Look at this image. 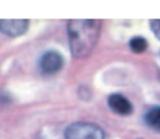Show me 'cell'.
<instances>
[{
  "label": "cell",
  "instance_id": "obj_1",
  "mask_svg": "<svg viewBox=\"0 0 160 139\" xmlns=\"http://www.w3.org/2000/svg\"><path fill=\"white\" fill-rule=\"evenodd\" d=\"M100 32V21L97 19H71L68 22V36L72 54L85 58L93 51Z\"/></svg>",
  "mask_w": 160,
  "mask_h": 139
},
{
  "label": "cell",
  "instance_id": "obj_2",
  "mask_svg": "<svg viewBox=\"0 0 160 139\" xmlns=\"http://www.w3.org/2000/svg\"><path fill=\"white\" fill-rule=\"evenodd\" d=\"M65 137L66 139H104V132L96 124L75 122L66 129Z\"/></svg>",
  "mask_w": 160,
  "mask_h": 139
},
{
  "label": "cell",
  "instance_id": "obj_3",
  "mask_svg": "<svg viewBox=\"0 0 160 139\" xmlns=\"http://www.w3.org/2000/svg\"><path fill=\"white\" fill-rule=\"evenodd\" d=\"M64 64L63 56L57 51L45 52L40 61V68L45 75H54L62 69Z\"/></svg>",
  "mask_w": 160,
  "mask_h": 139
},
{
  "label": "cell",
  "instance_id": "obj_4",
  "mask_svg": "<svg viewBox=\"0 0 160 139\" xmlns=\"http://www.w3.org/2000/svg\"><path fill=\"white\" fill-rule=\"evenodd\" d=\"M28 19H0V32L10 37H18L26 33Z\"/></svg>",
  "mask_w": 160,
  "mask_h": 139
},
{
  "label": "cell",
  "instance_id": "obj_5",
  "mask_svg": "<svg viewBox=\"0 0 160 139\" xmlns=\"http://www.w3.org/2000/svg\"><path fill=\"white\" fill-rule=\"evenodd\" d=\"M109 107L119 115H129L133 110L131 102L121 94H112L108 98Z\"/></svg>",
  "mask_w": 160,
  "mask_h": 139
},
{
  "label": "cell",
  "instance_id": "obj_6",
  "mask_svg": "<svg viewBox=\"0 0 160 139\" xmlns=\"http://www.w3.org/2000/svg\"><path fill=\"white\" fill-rule=\"evenodd\" d=\"M147 125L152 129L160 131V106H154L145 115Z\"/></svg>",
  "mask_w": 160,
  "mask_h": 139
},
{
  "label": "cell",
  "instance_id": "obj_7",
  "mask_svg": "<svg viewBox=\"0 0 160 139\" xmlns=\"http://www.w3.org/2000/svg\"><path fill=\"white\" fill-rule=\"evenodd\" d=\"M129 46L133 52L135 53H143L144 51H146L147 48H148V42L145 38L137 36V37H133L130 41H129Z\"/></svg>",
  "mask_w": 160,
  "mask_h": 139
},
{
  "label": "cell",
  "instance_id": "obj_8",
  "mask_svg": "<svg viewBox=\"0 0 160 139\" xmlns=\"http://www.w3.org/2000/svg\"><path fill=\"white\" fill-rule=\"evenodd\" d=\"M151 29L154 36L160 41V19L151 20Z\"/></svg>",
  "mask_w": 160,
  "mask_h": 139
}]
</instances>
